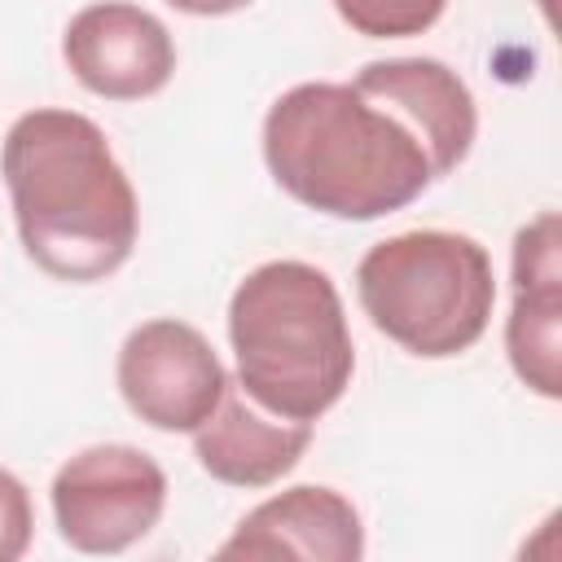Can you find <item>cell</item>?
<instances>
[{
	"instance_id": "obj_1",
	"label": "cell",
	"mask_w": 562,
	"mask_h": 562,
	"mask_svg": "<svg viewBox=\"0 0 562 562\" xmlns=\"http://www.w3.org/2000/svg\"><path fill=\"white\" fill-rule=\"evenodd\" d=\"M18 237L57 281H105L136 246L140 206L105 132L79 110H26L0 145Z\"/></svg>"
},
{
	"instance_id": "obj_2",
	"label": "cell",
	"mask_w": 562,
	"mask_h": 562,
	"mask_svg": "<svg viewBox=\"0 0 562 562\" xmlns=\"http://www.w3.org/2000/svg\"><path fill=\"white\" fill-rule=\"evenodd\" d=\"M272 180L329 220H382L417 202L435 171L404 119L351 83H294L263 114Z\"/></svg>"
},
{
	"instance_id": "obj_3",
	"label": "cell",
	"mask_w": 562,
	"mask_h": 562,
	"mask_svg": "<svg viewBox=\"0 0 562 562\" xmlns=\"http://www.w3.org/2000/svg\"><path fill=\"white\" fill-rule=\"evenodd\" d=\"M228 342L237 386L272 417L316 422L351 386L356 342L342 294L325 268L268 259L228 299Z\"/></svg>"
},
{
	"instance_id": "obj_4",
	"label": "cell",
	"mask_w": 562,
	"mask_h": 562,
	"mask_svg": "<svg viewBox=\"0 0 562 562\" xmlns=\"http://www.w3.org/2000/svg\"><path fill=\"white\" fill-rule=\"evenodd\" d=\"M356 294L378 334L422 360L470 351L496 307V272L487 246L448 228L395 233L364 250Z\"/></svg>"
},
{
	"instance_id": "obj_5",
	"label": "cell",
	"mask_w": 562,
	"mask_h": 562,
	"mask_svg": "<svg viewBox=\"0 0 562 562\" xmlns=\"http://www.w3.org/2000/svg\"><path fill=\"white\" fill-rule=\"evenodd\" d=\"M48 501L70 549L123 553L158 527L167 509V474L132 443H92L53 474Z\"/></svg>"
},
{
	"instance_id": "obj_6",
	"label": "cell",
	"mask_w": 562,
	"mask_h": 562,
	"mask_svg": "<svg viewBox=\"0 0 562 562\" xmlns=\"http://www.w3.org/2000/svg\"><path fill=\"white\" fill-rule=\"evenodd\" d=\"M119 395L154 430L193 435L224 400L228 373L202 329L176 316L136 325L119 347Z\"/></svg>"
},
{
	"instance_id": "obj_7",
	"label": "cell",
	"mask_w": 562,
	"mask_h": 562,
	"mask_svg": "<svg viewBox=\"0 0 562 562\" xmlns=\"http://www.w3.org/2000/svg\"><path fill=\"white\" fill-rule=\"evenodd\" d=\"M61 57L70 75L105 101H145L176 75L171 31L127 0L83 4L61 31Z\"/></svg>"
},
{
	"instance_id": "obj_8",
	"label": "cell",
	"mask_w": 562,
	"mask_h": 562,
	"mask_svg": "<svg viewBox=\"0 0 562 562\" xmlns=\"http://www.w3.org/2000/svg\"><path fill=\"white\" fill-rule=\"evenodd\" d=\"M505 351L518 382L544 400L562 395V220L540 211L514 233V307Z\"/></svg>"
},
{
	"instance_id": "obj_9",
	"label": "cell",
	"mask_w": 562,
	"mask_h": 562,
	"mask_svg": "<svg viewBox=\"0 0 562 562\" xmlns=\"http://www.w3.org/2000/svg\"><path fill=\"white\" fill-rule=\"evenodd\" d=\"M356 92H364L369 101L386 105L395 119H404L413 127V136L422 140L435 180L457 171L474 145L479 132V110L474 97L465 88V79L443 66L439 57H386V61H369L356 79Z\"/></svg>"
},
{
	"instance_id": "obj_10",
	"label": "cell",
	"mask_w": 562,
	"mask_h": 562,
	"mask_svg": "<svg viewBox=\"0 0 562 562\" xmlns=\"http://www.w3.org/2000/svg\"><path fill=\"white\" fill-rule=\"evenodd\" d=\"M215 558H312V562H360L364 522L360 509L321 483H299L255 505Z\"/></svg>"
},
{
	"instance_id": "obj_11",
	"label": "cell",
	"mask_w": 562,
	"mask_h": 562,
	"mask_svg": "<svg viewBox=\"0 0 562 562\" xmlns=\"http://www.w3.org/2000/svg\"><path fill=\"white\" fill-rule=\"evenodd\" d=\"M312 443L307 422H285L263 413L241 386H224L215 413L193 430L198 465L224 487H268L285 479Z\"/></svg>"
},
{
	"instance_id": "obj_12",
	"label": "cell",
	"mask_w": 562,
	"mask_h": 562,
	"mask_svg": "<svg viewBox=\"0 0 562 562\" xmlns=\"http://www.w3.org/2000/svg\"><path fill=\"white\" fill-rule=\"evenodd\" d=\"M448 0H334V13L364 40H408L443 18Z\"/></svg>"
},
{
	"instance_id": "obj_13",
	"label": "cell",
	"mask_w": 562,
	"mask_h": 562,
	"mask_svg": "<svg viewBox=\"0 0 562 562\" xmlns=\"http://www.w3.org/2000/svg\"><path fill=\"white\" fill-rule=\"evenodd\" d=\"M35 536V509L26 483L0 465V562H18L31 549Z\"/></svg>"
},
{
	"instance_id": "obj_14",
	"label": "cell",
	"mask_w": 562,
	"mask_h": 562,
	"mask_svg": "<svg viewBox=\"0 0 562 562\" xmlns=\"http://www.w3.org/2000/svg\"><path fill=\"white\" fill-rule=\"evenodd\" d=\"M167 4L180 13H193V18H224V13L246 9L250 0H167Z\"/></svg>"
},
{
	"instance_id": "obj_15",
	"label": "cell",
	"mask_w": 562,
	"mask_h": 562,
	"mask_svg": "<svg viewBox=\"0 0 562 562\" xmlns=\"http://www.w3.org/2000/svg\"><path fill=\"white\" fill-rule=\"evenodd\" d=\"M536 4H540V13H544V18L553 22V0H536Z\"/></svg>"
}]
</instances>
